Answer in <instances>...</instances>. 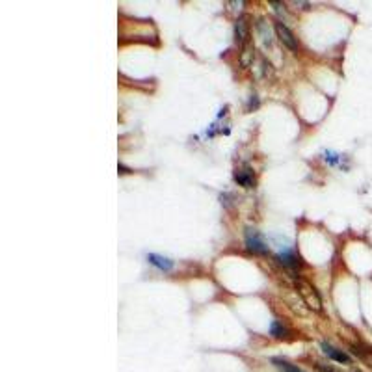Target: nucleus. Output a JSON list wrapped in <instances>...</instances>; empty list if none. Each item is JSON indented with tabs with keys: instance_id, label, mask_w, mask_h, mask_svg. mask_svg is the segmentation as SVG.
<instances>
[{
	"instance_id": "f257e3e1",
	"label": "nucleus",
	"mask_w": 372,
	"mask_h": 372,
	"mask_svg": "<svg viewBox=\"0 0 372 372\" xmlns=\"http://www.w3.org/2000/svg\"><path fill=\"white\" fill-rule=\"evenodd\" d=\"M244 242H246V247L250 252L261 253V255L268 253V246H266L264 238L255 229H252V227H247L246 233H244Z\"/></svg>"
},
{
	"instance_id": "f03ea898",
	"label": "nucleus",
	"mask_w": 372,
	"mask_h": 372,
	"mask_svg": "<svg viewBox=\"0 0 372 372\" xmlns=\"http://www.w3.org/2000/svg\"><path fill=\"white\" fill-rule=\"evenodd\" d=\"M274 30H275V34H277V37H279V41L283 43V45L288 47V49L294 51V52L298 51V39L294 37V34H292L291 30L286 28L285 23L277 21V23L274 24Z\"/></svg>"
},
{
	"instance_id": "7ed1b4c3",
	"label": "nucleus",
	"mask_w": 372,
	"mask_h": 372,
	"mask_svg": "<svg viewBox=\"0 0 372 372\" xmlns=\"http://www.w3.org/2000/svg\"><path fill=\"white\" fill-rule=\"evenodd\" d=\"M298 286H300V294L304 296V300L307 302V305L313 307V309H316V311H320L322 302H320V298H318V294H316L315 288H313L309 283H305V281H300Z\"/></svg>"
},
{
	"instance_id": "20e7f679",
	"label": "nucleus",
	"mask_w": 372,
	"mask_h": 372,
	"mask_svg": "<svg viewBox=\"0 0 372 372\" xmlns=\"http://www.w3.org/2000/svg\"><path fill=\"white\" fill-rule=\"evenodd\" d=\"M320 348H322V352H324V354H326L332 361H337V363H343V365H350V363H352V357H350L346 352L335 348L333 344L326 343V341L320 344Z\"/></svg>"
},
{
	"instance_id": "39448f33",
	"label": "nucleus",
	"mask_w": 372,
	"mask_h": 372,
	"mask_svg": "<svg viewBox=\"0 0 372 372\" xmlns=\"http://www.w3.org/2000/svg\"><path fill=\"white\" fill-rule=\"evenodd\" d=\"M235 181L244 188H255V175L247 166H244L242 170H236L235 172Z\"/></svg>"
},
{
	"instance_id": "423d86ee",
	"label": "nucleus",
	"mask_w": 372,
	"mask_h": 372,
	"mask_svg": "<svg viewBox=\"0 0 372 372\" xmlns=\"http://www.w3.org/2000/svg\"><path fill=\"white\" fill-rule=\"evenodd\" d=\"M247 34H250V28H247V19L246 17H238L235 23V39L238 45H244L247 39Z\"/></svg>"
},
{
	"instance_id": "0eeeda50",
	"label": "nucleus",
	"mask_w": 372,
	"mask_h": 372,
	"mask_svg": "<svg viewBox=\"0 0 372 372\" xmlns=\"http://www.w3.org/2000/svg\"><path fill=\"white\" fill-rule=\"evenodd\" d=\"M147 261H149V264L156 266V268L162 270V272H170V270H173V261H172V259L162 257V255H156V253H149Z\"/></svg>"
},
{
	"instance_id": "6e6552de",
	"label": "nucleus",
	"mask_w": 372,
	"mask_h": 372,
	"mask_svg": "<svg viewBox=\"0 0 372 372\" xmlns=\"http://www.w3.org/2000/svg\"><path fill=\"white\" fill-rule=\"evenodd\" d=\"M277 261H279L281 264L288 266V268H298V266L302 264L300 257H298V255L292 252V250H285V252H281L279 255H277Z\"/></svg>"
},
{
	"instance_id": "1a4fd4ad",
	"label": "nucleus",
	"mask_w": 372,
	"mask_h": 372,
	"mask_svg": "<svg viewBox=\"0 0 372 372\" xmlns=\"http://www.w3.org/2000/svg\"><path fill=\"white\" fill-rule=\"evenodd\" d=\"M272 365H274L275 368H279L281 372H305L298 365H292L291 361L283 359V357H272Z\"/></svg>"
},
{
	"instance_id": "9d476101",
	"label": "nucleus",
	"mask_w": 372,
	"mask_h": 372,
	"mask_svg": "<svg viewBox=\"0 0 372 372\" xmlns=\"http://www.w3.org/2000/svg\"><path fill=\"white\" fill-rule=\"evenodd\" d=\"M270 335L275 337V339H283V337L288 335V329H286L279 320H274L272 324H270Z\"/></svg>"
},
{
	"instance_id": "9b49d317",
	"label": "nucleus",
	"mask_w": 372,
	"mask_h": 372,
	"mask_svg": "<svg viewBox=\"0 0 372 372\" xmlns=\"http://www.w3.org/2000/svg\"><path fill=\"white\" fill-rule=\"evenodd\" d=\"M272 6H274L275 13L279 15V21L281 23H285V19H286V13H285V6L283 4H279V2H272Z\"/></svg>"
},
{
	"instance_id": "f8f14e48",
	"label": "nucleus",
	"mask_w": 372,
	"mask_h": 372,
	"mask_svg": "<svg viewBox=\"0 0 372 372\" xmlns=\"http://www.w3.org/2000/svg\"><path fill=\"white\" fill-rule=\"evenodd\" d=\"M324 158H326L329 164H337L339 162V155L337 153H332V151H326V153H324Z\"/></svg>"
},
{
	"instance_id": "ddd939ff",
	"label": "nucleus",
	"mask_w": 372,
	"mask_h": 372,
	"mask_svg": "<svg viewBox=\"0 0 372 372\" xmlns=\"http://www.w3.org/2000/svg\"><path fill=\"white\" fill-rule=\"evenodd\" d=\"M315 368H316V370H318V372H339V370H335L333 366L324 365V363H315Z\"/></svg>"
},
{
	"instance_id": "4468645a",
	"label": "nucleus",
	"mask_w": 372,
	"mask_h": 372,
	"mask_svg": "<svg viewBox=\"0 0 372 372\" xmlns=\"http://www.w3.org/2000/svg\"><path fill=\"white\" fill-rule=\"evenodd\" d=\"M257 106H259L257 95H252V99H250V106H247V108L252 110V108H257Z\"/></svg>"
}]
</instances>
